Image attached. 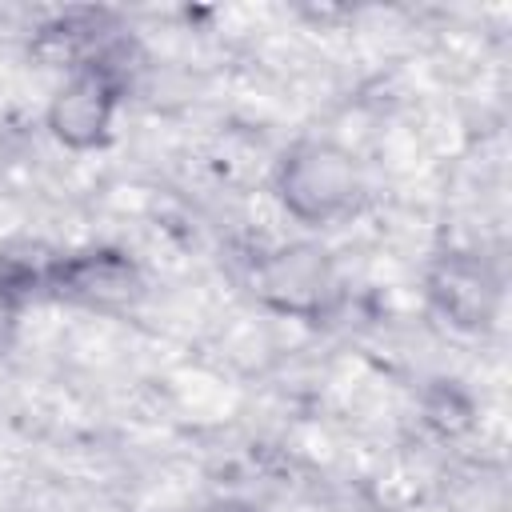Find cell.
<instances>
[{"label": "cell", "instance_id": "obj_2", "mask_svg": "<svg viewBox=\"0 0 512 512\" xmlns=\"http://www.w3.org/2000/svg\"><path fill=\"white\" fill-rule=\"evenodd\" d=\"M120 104V80L104 64H76L48 104V128L64 148H96L108 140Z\"/></svg>", "mask_w": 512, "mask_h": 512}, {"label": "cell", "instance_id": "obj_6", "mask_svg": "<svg viewBox=\"0 0 512 512\" xmlns=\"http://www.w3.org/2000/svg\"><path fill=\"white\" fill-rule=\"evenodd\" d=\"M204 512H256V508L252 504H240V500H224V504H212Z\"/></svg>", "mask_w": 512, "mask_h": 512}, {"label": "cell", "instance_id": "obj_1", "mask_svg": "<svg viewBox=\"0 0 512 512\" xmlns=\"http://www.w3.org/2000/svg\"><path fill=\"white\" fill-rule=\"evenodd\" d=\"M276 192L288 216L300 224H328L356 204L360 172L352 156L332 140H300L280 160Z\"/></svg>", "mask_w": 512, "mask_h": 512}, {"label": "cell", "instance_id": "obj_4", "mask_svg": "<svg viewBox=\"0 0 512 512\" xmlns=\"http://www.w3.org/2000/svg\"><path fill=\"white\" fill-rule=\"evenodd\" d=\"M428 292H432L436 308L460 328L488 324V316L496 308V280L472 256H444L428 276Z\"/></svg>", "mask_w": 512, "mask_h": 512}, {"label": "cell", "instance_id": "obj_5", "mask_svg": "<svg viewBox=\"0 0 512 512\" xmlns=\"http://www.w3.org/2000/svg\"><path fill=\"white\" fill-rule=\"evenodd\" d=\"M56 288H60V296H76V300H88V304H112V300L136 296L140 280H136V268L124 256L88 252V256H76V260L56 268Z\"/></svg>", "mask_w": 512, "mask_h": 512}, {"label": "cell", "instance_id": "obj_3", "mask_svg": "<svg viewBox=\"0 0 512 512\" xmlns=\"http://www.w3.org/2000/svg\"><path fill=\"white\" fill-rule=\"evenodd\" d=\"M260 296L288 316H316L332 296V264L324 248L292 244L272 252L256 272Z\"/></svg>", "mask_w": 512, "mask_h": 512}]
</instances>
